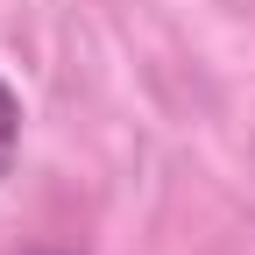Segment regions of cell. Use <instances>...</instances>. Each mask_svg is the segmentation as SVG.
<instances>
[{"label":"cell","instance_id":"cell-1","mask_svg":"<svg viewBox=\"0 0 255 255\" xmlns=\"http://www.w3.org/2000/svg\"><path fill=\"white\" fill-rule=\"evenodd\" d=\"M14 149H21V92L0 78V177L14 170Z\"/></svg>","mask_w":255,"mask_h":255}]
</instances>
